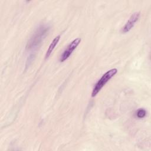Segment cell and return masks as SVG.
Wrapping results in <instances>:
<instances>
[{
    "label": "cell",
    "mask_w": 151,
    "mask_h": 151,
    "mask_svg": "<svg viewBox=\"0 0 151 151\" xmlns=\"http://www.w3.org/2000/svg\"><path fill=\"white\" fill-rule=\"evenodd\" d=\"M146 115V111L144 109H139L136 112V116L139 119L143 118Z\"/></svg>",
    "instance_id": "obj_6"
},
{
    "label": "cell",
    "mask_w": 151,
    "mask_h": 151,
    "mask_svg": "<svg viewBox=\"0 0 151 151\" xmlns=\"http://www.w3.org/2000/svg\"><path fill=\"white\" fill-rule=\"evenodd\" d=\"M117 73V70L116 68H112L107 71L104 73L102 77L99 80L97 83L95 84L92 93L91 97H95L101 90V89L104 86V85Z\"/></svg>",
    "instance_id": "obj_2"
},
{
    "label": "cell",
    "mask_w": 151,
    "mask_h": 151,
    "mask_svg": "<svg viewBox=\"0 0 151 151\" xmlns=\"http://www.w3.org/2000/svg\"><path fill=\"white\" fill-rule=\"evenodd\" d=\"M81 42V38H77L74 39L70 44L67 47V48L65 49V50L63 51L62 54L61 55L60 57V62H64L66 60H67L73 51L77 48V47L79 45V44Z\"/></svg>",
    "instance_id": "obj_3"
},
{
    "label": "cell",
    "mask_w": 151,
    "mask_h": 151,
    "mask_svg": "<svg viewBox=\"0 0 151 151\" xmlns=\"http://www.w3.org/2000/svg\"><path fill=\"white\" fill-rule=\"evenodd\" d=\"M60 37H61V36H60V35H57V37H55L53 39V40L52 41L50 45H49V47H48V48L47 49V52H46L45 57V59L48 58L50 57V55L51 54V53H52V52L53 51L54 49L55 48V46H56L57 44H58V41H59V40H60Z\"/></svg>",
    "instance_id": "obj_5"
},
{
    "label": "cell",
    "mask_w": 151,
    "mask_h": 151,
    "mask_svg": "<svg viewBox=\"0 0 151 151\" xmlns=\"http://www.w3.org/2000/svg\"><path fill=\"white\" fill-rule=\"evenodd\" d=\"M140 12H134L133 14H132V15L130 16L128 21L126 22L125 25L123 26V27H122L121 29V32L122 33H126L129 32L139 20L140 18Z\"/></svg>",
    "instance_id": "obj_4"
},
{
    "label": "cell",
    "mask_w": 151,
    "mask_h": 151,
    "mask_svg": "<svg viewBox=\"0 0 151 151\" xmlns=\"http://www.w3.org/2000/svg\"><path fill=\"white\" fill-rule=\"evenodd\" d=\"M34 55H33V54H31L28 57L27 61V64H26L27 67L29 66L30 65V64L32 63V61H33V60H34Z\"/></svg>",
    "instance_id": "obj_7"
},
{
    "label": "cell",
    "mask_w": 151,
    "mask_h": 151,
    "mask_svg": "<svg viewBox=\"0 0 151 151\" xmlns=\"http://www.w3.org/2000/svg\"><path fill=\"white\" fill-rule=\"evenodd\" d=\"M50 28V26L47 24H42L38 27L28 41L26 48L30 50L36 49L38 47L48 34Z\"/></svg>",
    "instance_id": "obj_1"
}]
</instances>
